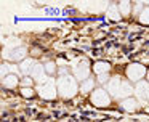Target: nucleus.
<instances>
[{"label":"nucleus","mask_w":149,"mask_h":122,"mask_svg":"<svg viewBox=\"0 0 149 122\" xmlns=\"http://www.w3.org/2000/svg\"><path fill=\"white\" fill-rule=\"evenodd\" d=\"M106 92H109L111 96L119 98L122 101L125 98H130V95L133 93V87L130 85V80H125L120 76H116L106 83Z\"/></svg>","instance_id":"nucleus-1"},{"label":"nucleus","mask_w":149,"mask_h":122,"mask_svg":"<svg viewBox=\"0 0 149 122\" xmlns=\"http://www.w3.org/2000/svg\"><path fill=\"white\" fill-rule=\"evenodd\" d=\"M56 87H58V95H61L63 98H66V100L75 96L77 92L80 90V85L77 83V79H75L74 76H69V74L59 77Z\"/></svg>","instance_id":"nucleus-2"},{"label":"nucleus","mask_w":149,"mask_h":122,"mask_svg":"<svg viewBox=\"0 0 149 122\" xmlns=\"http://www.w3.org/2000/svg\"><path fill=\"white\" fill-rule=\"evenodd\" d=\"M37 93L43 100H55L56 95H58V87H56L53 79H48V82L42 83V85H37Z\"/></svg>","instance_id":"nucleus-3"},{"label":"nucleus","mask_w":149,"mask_h":122,"mask_svg":"<svg viewBox=\"0 0 149 122\" xmlns=\"http://www.w3.org/2000/svg\"><path fill=\"white\" fill-rule=\"evenodd\" d=\"M125 74H127V79L130 82H141V79L146 76V67L143 64H138V63H133L130 66H127L125 69Z\"/></svg>","instance_id":"nucleus-4"},{"label":"nucleus","mask_w":149,"mask_h":122,"mask_svg":"<svg viewBox=\"0 0 149 122\" xmlns=\"http://www.w3.org/2000/svg\"><path fill=\"white\" fill-rule=\"evenodd\" d=\"M91 103L95 106H100V108H107L111 104V95L106 92L104 88H96L91 92Z\"/></svg>","instance_id":"nucleus-5"},{"label":"nucleus","mask_w":149,"mask_h":122,"mask_svg":"<svg viewBox=\"0 0 149 122\" xmlns=\"http://www.w3.org/2000/svg\"><path fill=\"white\" fill-rule=\"evenodd\" d=\"M72 72H74V77L79 80V82H84V80L90 79V64H88L87 60H82L79 64H75L72 67Z\"/></svg>","instance_id":"nucleus-6"},{"label":"nucleus","mask_w":149,"mask_h":122,"mask_svg":"<svg viewBox=\"0 0 149 122\" xmlns=\"http://www.w3.org/2000/svg\"><path fill=\"white\" fill-rule=\"evenodd\" d=\"M135 93L138 96V101L141 103L143 106L149 104V82L143 80V82H138L135 87Z\"/></svg>","instance_id":"nucleus-7"},{"label":"nucleus","mask_w":149,"mask_h":122,"mask_svg":"<svg viewBox=\"0 0 149 122\" xmlns=\"http://www.w3.org/2000/svg\"><path fill=\"white\" fill-rule=\"evenodd\" d=\"M26 53H27V48L26 47H16L13 50H5V55L3 56L7 60H11V61H21L23 63L26 60Z\"/></svg>","instance_id":"nucleus-8"},{"label":"nucleus","mask_w":149,"mask_h":122,"mask_svg":"<svg viewBox=\"0 0 149 122\" xmlns=\"http://www.w3.org/2000/svg\"><path fill=\"white\" fill-rule=\"evenodd\" d=\"M31 77H32L39 85L48 82V74H47V71H45V66H42V64H36V66H34L32 72H31Z\"/></svg>","instance_id":"nucleus-9"},{"label":"nucleus","mask_w":149,"mask_h":122,"mask_svg":"<svg viewBox=\"0 0 149 122\" xmlns=\"http://www.w3.org/2000/svg\"><path fill=\"white\" fill-rule=\"evenodd\" d=\"M139 106H141V104H139V101H138V100H135V98H132V96L120 101V109H123V111H127V112L138 111Z\"/></svg>","instance_id":"nucleus-10"},{"label":"nucleus","mask_w":149,"mask_h":122,"mask_svg":"<svg viewBox=\"0 0 149 122\" xmlns=\"http://www.w3.org/2000/svg\"><path fill=\"white\" fill-rule=\"evenodd\" d=\"M36 61L32 60V58H27V60H24L23 63L19 64V69H21V72L23 74H26V76H31V72H32V69H34V66H36Z\"/></svg>","instance_id":"nucleus-11"},{"label":"nucleus","mask_w":149,"mask_h":122,"mask_svg":"<svg viewBox=\"0 0 149 122\" xmlns=\"http://www.w3.org/2000/svg\"><path fill=\"white\" fill-rule=\"evenodd\" d=\"M93 71L98 74V76H103V74H109L111 66H109V63H106V61H96L95 66H93Z\"/></svg>","instance_id":"nucleus-12"},{"label":"nucleus","mask_w":149,"mask_h":122,"mask_svg":"<svg viewBox=\"0 0 149 122\" xmlns=\"http://www.w3.org/2000/svg\"><path fill=\"white\" fill-rule=\"evenodd\" d=\"M18 83H19V79H18L16 74H10V76H7L5 79H2V85H3L5 88H15Z\"/></svg>","instance_id":"nucleus-13"},{"label":"nucleus","mask_w":149,"mask_h":122,"mask_svg":"<svg viewBox=\"0 0 149 122\" xmlns=\"http://www.w3.org/2000/svg\"><path fill=\"white\" fill-rule=\"evenodd\" d=\"M107 16H109V19H112V21H119V19L122 18V15H120V10H119V5H116V3H111L109 8H107Z\"/></svg>","instance_id":"nucleus-14"},{"label":"nucleus","mask_w":149,"mask_h":122,"mask_svg":"<svg viewBox=\"0 0 149 122\" xmlns=\"http://www.w3.org/2000/svg\"><path fill=\"white\" fill-rule=\"evenodd\" d=\"M93 87H95V80L90 77V79L84 80V82L80 83V92L82 93H90L91 90H93Z\"/></svg>","instance_id":"nucleus-15"},{"label":"nucleus","mask_w":149,"mask_h":122,"mask_svg":"<svg viewBox=\"0 0 149 122\" xmlns=\"http://www.w3.org/2000/svg\"><path fill=\"white\" fill-rule=\"evenodd\" d=\"M119 10H120V15L122 16H130V13H132V3L130 2H120Z\"/></svg>","instance_id":"nucleus-16"},{"label":"nucleus","mask_w":149,"mask_h":122,"mask_svg":"<svg viewBox=\"0 0 149 122\" xmlns=\"http://www.w3.org/2000/svg\"><path fill=\"white\" fill-rule=\"evenodd\" d=\"M138 18H139V22H143V24H149V6L143 8L141 15H139Z\"/></svg>","instance_id":"nucleus-17"},{"label":"nucleus","mask_w":149,"mask_h":122,"mask_svg":"<svg viewBox=\"0 0 149 122\" xmlns=\"http://www.w3.org/2000/svg\"><path fill=\"white\" fill-rule=\"evenodd\" d=\"M21 95L26 96V98H32L36 95V92L32 88H29V87H21Z\"/></svg>","instance_id":"nucleus-18"},{"label":"nucleus","mask_w":149,"mask_h":122,"mask_svg":"<svg viewBox=\"0 0 149 122\" xmlns=\"http://www.w3.org/2000/svg\"><path fill=\"white\" fill-rule=\"evenodd\" d=\"M32 83H34V79L31 76H26L23 80H21V85L23 87H29V88H32Z\"/></svg>","instance_id":"nucleus-19"},{"label":"nucleus","mask_w":149,"mask_h":122,"mask_svg":"<svg viewBox=\"0 0 149 122\" xmlns=\"http://www.w3.org/2000/svg\"><path fill=\"white\" fill-rule=\"evenodd\" d=\"M45 71H47V74H55V71H56V64L53 63V61H48V63L45 64Z\"/></svg>","instance_id":"nucleus-20"},{"label":"nucleus","mask_w":149,"mask_h":122,"mask_svg":"<svg viewBox=\"0 0 149 122\" xmlns=\"http://www.w3.org/2000/svg\"><path fill=\"white\" fill-rule=\"evenodd\" d=\"M98 80L101 83H107L111 80V77H109V74H103V76H98Z\"/></svg>","instance_id":"nucleus-21"},{"label":"nucleus","mask_w":149,"mask_h":122,"mask_svg":"<svg viewBox=\"0 0 149 122\" xmlns=\"http://www.w3.org/2000/svg\"><path fill=\"white\" fill-rule=\"evenodd\" d=\"M148 82H149V71H148Z\"/></svg>","instance_id":"nucleus-22"}]
</instances>
